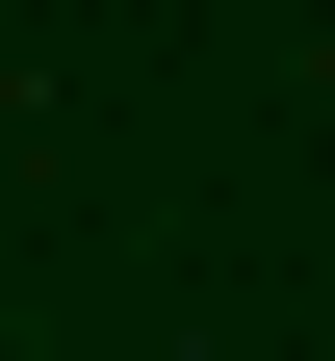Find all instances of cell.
Instances as JSON below:
<instances>
[{
  "instance_id": "6da1fadb",
  "label": "cell",
  "mask_w": 335,
  "mask_h": 361,
  "mask_svg": "<svg viewBox=\"0 0 335 361\" xmlns=\"http://www.w3.org/2000/svg\"><path fill=\"white\" fill-rule=\"evenodd\" d=\"M0 361H26V336H0Z\"/></svg>"
}]
</instances>
